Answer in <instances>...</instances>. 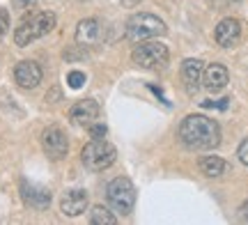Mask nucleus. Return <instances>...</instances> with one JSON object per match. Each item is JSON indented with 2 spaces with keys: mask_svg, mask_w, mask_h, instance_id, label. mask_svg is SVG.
Returning a JSON list of instances; mask_svg holds the SVG:
<instances>
[{
  "mask_svg": "<svg viewBox=\"0 0 248 225\" xmlns=\"http://www.w3.org/2000/svg\"><path fill=\"white\" fill-rule=\"evenodd\" d=\"M237 156H239V161L244 165H248V138H244L239 143V150H237Z\"/></svg>",
  "mask_w": 248,
  "mask_h": 225,
  "instance_id": "nucleus-20",
  "label": "nucleus"
},
{
  "mask_svg": "<svg viewBox=\"0 0 248 225\" xmlns=\"http://www.w3.org/2000/svg\"><path fill=\"white\" fill-rule=\"evenodd\" d=\"M166 32H168L166 23L156 14H150V12H138L126 21V39L133 44L145 42V39H156Z\"/></svg>",
  "mask_w": 248,
  "mask_h": 225,
  "instance_id": "nucleus-3",
  "label": "nucleus"
},
{
  "mask_svg": "<svg viewBox=\"0 0 248 225\" xmlns=\"http://www.w3.org/2000/svg\"><path fill=\"white\" fill-rule=\"evenodd\" d=\"M55 28V14L53 12H32L26 18H21L18 28L14 30V44L16 46H30L32 42L46 37Z\"/></svg>",
  "mask_w": 248,
  "mask_h": 225,
  "instance_id": "nucleus-2",
  "label": "nucleus"
},
{
  "mask_svg": "<svg viewBox=\"0 0 248 225\" xmlns=\"http://www.w3.org/2000/svg\"><path fill=\"white\" fill-rule=\"evenodd\" d=\"M21 198L28 207L32 209H46L51 205V191L46 186H39V184H32V181L23 180L21 181Z\"/></svg>",
  "mask_w": 248,
  "mask_h": 225,
  "instance_id": "nucleus-10",
  "label": "nucleus"
},
{
  "mask_svg": "<svg viewBox=\"0 0 248 225\" xmlns=\"http://www.w3.org/2000/svg\"><path fill=\"white\" fill-rule=\"evenodd\" d=\"M106 200L108 207L117 211V214H131L133 205H136V186L129 177H115V180L108 181L106 186Z\"/></svg>",
  "mask_w": 248,
  "mask_h": 225,
  "instance_id": "nucleus-5",
  "label": "nucleus"
},
{
  "mask_svg": "<svg viewBox=\"0 0 248 225\" xmlns=\"http://www.w3.org/2000/svg\"><path fill=\"white\" fill-rule=\"evenodd\" d=\"M117 159V150L113 145L104 140V138H94V140H90L85 147H83V152H80V161L83 165L92 172H101L110 168Z\"/></svg>",
  "mask_w": 248,
  "mask_h": 225,
  "instance_id": "nucleus-4",
  "label": "nucleus"
},
{
  "mask_svg": "<svg viewBox=\"0 0 248 225\" xmlns=\"http://www.w3.org/2000/svg\"><path fill=\"white\" fill-rule=\"evenodd\" d=\"M200 170L207 177H221L223 172L228 170V163L223 161L221 156H204L200 161Z\"/></svg>",
  "mask_w": 248,
  "mask_h": 225,
  "instance_id": "nucleus-16",
  "label": "nucleus"
},
{
  "mask_svg": "<svg viewBox=\"0 0 248 225\" xmlns=\"http://www.w3.org/2000/svg\"><path fill=\"white\" fill-rule=\"evenodd\" d=\"M9 32V12L7 9H0V39Z\"/></svg>",
  "mask_w": 248,
  "mask_h": 225,
  "instance_id": "nucleus-19",
  "label": "nucleus"
},
{
  "mask_svg": "<svg viewBox=\"0 0 248 225\" xmlns=\"http://www.w3.org/2000/svg\"><path fill=\"white\" fill-rule=\"evenodd\" d=\"M37 0H12V5H14V9H18V12H28L30 7H35Z\"/></svg>",
  "mask_w": 248,
  "mask_h": 225,
  "instance_id": "nucleus-21",
  "label": "nucleus"
},
{
  "mask_svg": "<svg viewBox=\"0 0 248 225\" xmlns=\"http://www.w3.org/2000/svg\"><path fill=\"white\" fill-rule=\"evenodd\" d=\"M42 147H44V152L48 159L60 161V159H64L67 152H69L67 134L62 131L60 126H48V129H44V134H42Z\"/></svg>",
  "mask_w": 248,
  "mask_h": 225,
  "instance_id": "nucleus-7",
  "label": "nucleus"
},
{
  "mask_svg": "<svg viewBox=\"0 0 248 225\" xmlns=\"http://www.w3.org/2000/svg\"><path fill=\"white\" fill-rule=\"evenodd\" d=\"M179 140L193 152L214 150L221 143V126L207 115H186L179 124Z\"/></svg>",
  "mask_w": 248,
  "mask_h": 225,
  "instance_id": "nucleus-1",
  "label": "nucleus"
},
{
  "mask_svg": "<svg viewBox=\"0 0 248 225\" xmlns=\"http://www.w3.org/2000/svg\"><path fill=\"white\" fill-rule=\"evenodd\" d=\"M42 67L35 62V60H21V62L14 67V81H16L18 88L23 90H32L42 83Z\"/></svg>",
  "mask_w": 248,
  "mask_h": 225,
  "instance_id": "nucleus-8",
  "label": "nucleus"
},
{
  "mask_svg": "<svg viewBox=\"0 0 248 225\" xmlns=\"http://www.w3.org/2000/svg\"><path fill=\"white\" fill-rule=\"evenodd\" d=\"M90 221H92V225H117V216L108 207H104V205L92 207V211H90Z\"/></svg>",
  "mask_w": 248,
  "mask_h": 225,
  "instance_id": "nucleus-17",
  "label": "nucleus"
},
{
  "mask_svg": "<svg viewBox=\"0 0 248 225\" xmlns=\"http://www.w3.org/2000/svg\"><path fill=\"white\" fill-rule=\"evenodd\" d=\"M216 44L223 46V48H232V46L239 44L241 39V23L237 18H223L221 23L216 26Z\"/></svg>",
  "mask_w": 248,
  "mask_h": 225,
  "instance_id": "nucleus-12",
  "label": "nucleus"
},
{
  "mask_svg": "<svg viewBox=\"0 0 248 225\" xmlns=\"http://www.w3.org/2000/svg\"><path fill=\"white\" fill-rule=\"evenodd\" d=\"M170 51L166 44L161 42H138V46H133L131 51V62L140 69H161L168 64Z\"/></svg>",
  "mask_w": 248,
  "mask_h": 225,
  "instance_id": "nucleus-6",
  "label": "nucleus"
},
{
  "mask_svg": "<svg viewBox=\"0 0 248 225\" xmlns=\"http://www.w3.org/2000/svg\"><path fill=\"white\" fill-rule=\"evenodd\" d=\"M90 134H92V138H104V135H106V126L104 124H90Z\"/></svg>",
  "mask_w": 248,
  "mask_h": 225,
  "instance_id": "nucleus-22",
  "label": "nucleus"
},
{
  "mask_svg": "<svg viewBox=\"0 0 248 225\" xmlns=\"http://www.w3.org/2000/svg\"><path fill=\"white\" fill-rule=\"evenodd\" d=\"M202 60L198 58H186L182 62V81H184V88L188 94H195L200 83H202Z\"/></svg>",
  "mask_w": 248,
  "mask_h": 225,
  "instance_id": "nucleus-14",
  "label": "nucleus"
},
{
  "mask_svg": "<svg viewBox=\"0 0 248 225\" xmlns=\"http://www.w3.org/2000/svg\"><path fill=\"white\" fill-rule=\"evenodd\" d=\"M67 83H69V88L78 90V88H83V85H85V74L78 72V69H74V72L67 74Z\"/></svg>",
  "mask_w": 248,
  "mask_h": 225,
  "instance_id": "nucleus-18",
  "label": "nucleus"
},
{
  "mask_svg": "<svg viewBox=\"0 0 248 225\" xmlns=\"http://www.w3.org/2000/svg\"><path fill=\"white\" fill-rule=\"evenodd\" d=\"M99 113H101V108H99V104L94 99H80L76 101L74 106H71L69 110V117L74 124L78 126H90L94 124L99 120Z\"/></svg>",
  "mask_w": 248,
  "mask_h": 225,
  "instance_id": "nucleus-11",
  "label": "nucleus"
},
{
  "mask_svg": "<svg viewBox=\"0 0 248 225\" xmlns=\"http://www.w3.org/2000/svg\"><path fill=\"white\" fill-rule=\"evenodd\" d=\"M237 216H239L241 223H248V200L239 207V214H237Z\"/></svg>",
  "mask_w": 248,
  "mask_h": 225,
  "instance_id": "nucleus-23",
  "label": "nucleus"
},
{
  "mask_svg": "<svg viewBox=\"0 0 248 225\" xmlns=\"http://www.w3.org/2000/svg\"><path fill=\"white\" fill-rule=\"evenodd\" d=\"M88 205H90V198L83 189L67 191L60 200V209H62L64 216H80V214L88 209Z\"/></svg>",
  "mask_w": 248,
  "mask_h": 225,
  "instance_id": "nucleus-13",
  "label": "nucleus"
},
{
  "mask_svg": "<svg viewBox=\"0 0 248 225\" xmlns=\"http://www.w3.org/2000/svg\"><path fill=\"white\" fill-rule=\"evenodd\" d=\"M101 35H104V28L99 23L97 18H83L76 28V44L80 48H92L101 42Z\"/></svg>",
  "mask_w": 248,
  "mask_h": 225,
  "instance_id": "nucleus-9",
  "label": "nucleus"
},
{
  "mask_svg": "<svg viewBox=\"0 0 248 225\" xmlns=\"http://www.w3.org/2000/svg\"><path fill=\"white\" fill-rule=\"evenodd\" d=\"M228 81H230V74H228V69H225L223 64L212 62V64H207V67L202 69V85H204V90L221 92L223 88L228 85Z\"/></svg>",
  "mask_w": 248,
  "mask_h": 225,
  "instance_id": "nucleus-15",
  "label": "nucleus"
}]
</instances>
